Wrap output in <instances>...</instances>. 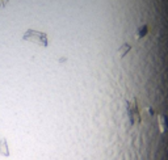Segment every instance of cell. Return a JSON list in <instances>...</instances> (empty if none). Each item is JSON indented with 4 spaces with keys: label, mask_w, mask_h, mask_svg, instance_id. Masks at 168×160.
<instances>
[{
    "label": "cell",
    "mask_w": 168,
    "mask_h": 160,
    "mask_svg": "<svg viewBox=\"0 0 168 160\" xmlns=\"http://www.w3.org/2000/svg\"><path fill=\"white\" fill-rule=\"evenodd\" d=\"M0 154L3 156H9V151H8V146H7L5 139H3L2 143H0Z\"/></svg>",
    "instance_id": "2"
},
{
    "label": "cell",
    "mask_w": 168,
    "mask_h": 160,
    "mask_svg": "<svg viewBox=\"0 0 168 160\" xmlns=\"http://www.w3.org/2000/svg\"><path fill=\"white\" fill-rule=\"evenodd\" d=\"M23 39L26 42L35 43V45L42 46V47L47 46V35H46V33H42V32H38V30H33V29H29V30L25 32L23 35Z\"/></svg>",
    "instance_id": "1"
},
{
    "label": "cell",
    "mask_w": 168,
    "mask_h": 160,
    "mask_svg": "<svg viewBox=\"0 0 168 160\" xmlns=\"http://www.w3.org/2000/svg\"><path fill=\"white\" fill-rule=\"evenodd\" d=\"M9 0H0V8H5Z\"/></svg>",
    "instance_id": "4"
},
{
    "label": "cell",
    "mask_w": 168,
    "mask_h": 160,
    "mask_svg": "<svg viewBox=\"0 0 168 160\" xmlns=\"http://www.w3.org/2000/svg\"><path fill=\"white\" fill-rule=\"evenodd\" d=\"M130 49H131V46L127 45V43H125V45L121 46V49L118 50V55H120L121 58H124L129 51H130Z\"/></svg>",
    "instance_id": "3"
}]
</instances>
